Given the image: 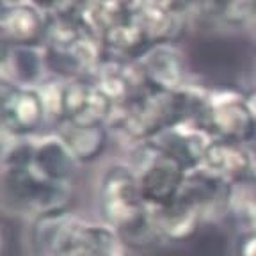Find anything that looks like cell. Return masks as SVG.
<instances>
[{
    "mask_svg": "<svg viewBox=\"0 0 256 256\" xmlns=\"http://www.w3.org/2000/svg\"><path fill=\"white\" fill-rule=\"evenodd\" d=\"M30 249L34 256H126V244L116 230L66 210L34 219Z\"/></svg>",
    "mask_w": 256,
    "mask_h": 256,
    "instance_id": "obj_1",
    "label": "cell"
},
{
    "mask_svg": "<svg viewBox=\"0 0 256 256\" xmlns=\"http://www.w3.org/2000/svg\"><path fill=\"white\" fill-rule=\"evenodd\" d=\"M98 210L102 222L128 242H148L155 235L152 208L144 201L137 174L130 164L107 166L98 180Z\"/></svg>",
    "mask_w": 256,
    "mask_h": 256,
    "instance_id": "obj_2",
    "label": "cell"
},
{
    "mask_svg": "<svg viewBox=\"0 0 256 256\" xmlns=\"http://www.w3.org/2000/svg\"><path fill=\"white\" fill-rule=\"evenodd\" d=\"M2 196L14 214L38 219L66 210L70 185L50 180L32 166L2 168Z\"/></svg>",
    "mask_w": 256,
    "mask_h": 256,
    "instance_id": "obj_3",
    "label": "cell"
},
{
    "mask_svg": "<svg viewBox=\"0 0 256 256\" xmlns=\"http://www.w3.org/2000/svg\"><path fill=\"white\" fill-rule=\"evenodd\" d=\"M144 201L150 208L169 204L180 194L190 169L160 142H139L132 153V162Z\"/></svg>",
    "mask_w": 256,
    "mask_h": 256,
    "instance_id": "obj_4",
    "label": "cell"
},
{
    "mask_svg": "<svg viewBox=\"0 0 256 256\" xmlns=\"http://www.w3.org/2000/svg\"><path fill=\"white\" fill-rule=\"evenodd\" d=\"M201 124L214 139L252 144L256 139V121L244 100L235 89L208 91Z\"/></svg>",
    "mask_w": 256,
    "mask_h": 256,
    "instance_id": "obj_5",
    "label": "cell"
},
{
    "mask_svg": "<svg viewBox=\"0 0 256 256\" xmlns=\"http://www.w3.org/2000/svg\"><path fill=\"white\" fill-rule=\"evenodd\" d=\"M0 110L4 134L11 137H30L43 126V123H46L38 88L2 82Z\"/></svg>",
    "mask_w": 256,
    "mask_h": 256,
    "instance_id": "obj_6",
    "label": "cell"
},
{
    "mask_svg": "<svg viewBox=\"0 0 256 256\" xmlns=\"http://www.w3.org/2000/svg\"><path fill=\"white\" fill-rule=\"evenodd\" d=\"M48 14L30 0H6L0 14L2 43L41 46L46 38Z\"/></svg>",
    "mask_w": 256,
    "mask_h": 256,
    "instance_id": "obj_7",
    "label": "cell"
},
{
    "mask_svg": "<svg viewBox=\"0 0 256 256\" xmlns=\"http://www.w3.org/2000/svg\"><path fill=\"white\" fill-rule=\"evenodd\" d=\"M116 105L91 76L64 80V121L108 124Z\"/></svg>",
    "mask_w": 256,
    "mask_h": 256,
    "instance_id": "obj_8",
    "label": "cell"
},
{
    "mask_svg": "<svg viewBox=\"0 0 256 256\" xmlns=\"http://www.w3.org/2000/svg\"><path fill=\"white\" fill-rule=\"evenodd\" d=\"M152 220L155 235L168 242H184L200 230L206 214L194 198L180 190L169 204L152 208Z\"/></svg>",
    "mask_w": 256,
    "mask_h": 256,
    "instance_id": "obj_9",
    "label": "cell"
},
{
    "mask_svg": "<svg viewBox=\"0 0 256 256\" xmlns=\"http://www.w3.org/2000/svg\"><path fill=\"white\" fill-rule=\"evenodd\" d=\"M148 86L162 91L187 88V66L182 52L171 43L152 44L137 57Z\"/></svg>",
    "mask_w": 256,
    "mask_h": 256,
    "instance_id": "obj_10",
    "label": "cell"
},
{
    "mask_svg": "<svg viewBox=\"0 0 256 256\" xmlns=\"http://www.w3.org/2000/svg\"><path fill=\"white\" fill-rule=\"evenodd\" d=\"M251 160V144L214 139L208 150L204 152L200 168L230 182V184L238 185L248 182Z\"/></svg>",
    "mask_w": 256,
    "mask_h": 256,
    "instance_id": "obj_11",
    "label": "cell"
},
{
    "mask_svg": "<svg viewBox=\"0 0 256 256\" xmlns=\"http://www.w3.org/2000/svg\"><path fill=\"white\" fill-rule=\"evenodd\" d=\"M46 66L44 46H2V82L36 88L43 82Z\"/></svg>",
    "mask_w": 256,
    "mask_h": 256,
    "instance_id": "obj_12",
    "label": "cell"
},
{
    "mask_svg": "<svg viewBox=\"0 0 256 256\" xmlns=\"http://www.w3.org/2000/svg\"><path fill=\"white\" fill-rule=\"evenodd\" d=\"M57 126V136L68 146L78 164H89L104 155L108 142L107 124L62 121Z\"/></svg>",
    "mask_w": 256,
    "mask_h": 256,
    "instance_id": "obj_13",
    "label": "cell"
},
{
    "mask_svg": "<svg viewBox=\"0 0 256 256\" xmlns=\"http://www.w3.org/2000/svg\"><path fill=\"white\" fill-rule=\"evenodd\" d=\"M76 164L78 162L75 160V156L57 134L34 140L30 166L50 180L70 185L75 174Z\"/></svg>",
    "mask_w": 256,
    "mask_h": 256,
    "instance_id": "obj_14",
    "label": "cell"
},
{
    "mask_svg": "<svg viewBox=\"0 0 256 256\" xmlns=\"http://www.w3.org/2000/svg\"><path fill=\"white\" fill-rule=\"evenodd\" d=\"M208 12L228 27H244L254 22L256 0H210Z\"/></svg>",
    "mask_w": 256,
    "mask_h": 256,
    "instance_id": "obj_15",
    "label": "cell"
},
{
    "mask_svg": "<svg viewBox=\"0 0 256 256\" xmlns=\"http://www.w3.org/2000/svg\"><path fill=\"white\" fill-rule=\"evenodd\" d=\"M36 88L43 102L46 121L60 124L64 121V82L62 80H43Z\"/></svg>",
    "mask_w": 256,
    "mask_h": 256,
    "instance_id": "obj_16",
    "label": "cell"
},
{
    "mask_svg": "<svg viewBox=\"0 0 256 256\" xmlns=\"http://www.w3.org/2000/svg\"><path fill=\"white\" fill-rule=\"evenodd\" d=\"M235 256H256V230H244L236 238Z\"/></svg>",
    "mask_w": 256,
    "mask_h": 256,
    "instance_id": "obj_17",
    "label": "cell"
},
{
    "mask_svg": "<svg viewBox=\"0 0 256 256\" xmlns=\"http://www.w3.org/2000/svg\"><path fill=\"white\" fill-rule=\"evenodd\" d=\"M244 100H246V105H248L249 112H251V116L254 118V121H256V88L251 89L249 92H246Z\"/></svg>",
    "mask_w": 256,
    "mask_h": 256,
    "instance_id": "obj_18",
    "label": "cell"
},
{
    "mask_svg": "<svg viewBox=\"0 0 256 256\" xmlns=\"http://www.w3.org/2000/svg\"><path fill=\"white\" fill-rule=\"evenodd\" d=\"M251 152H252V160H251V169H249L248 182L256 187V146H252V144H251Z\"/></svg>",
    "mask_w": 256,
    "mask_h": 256,
    "instance_id": "obj_19",
    "label": "cell"
},
{
    "mask_svg": "<svg viewBox=\"0 0 256 256\" xmlns=\"http://www.w3.org/2000/svg\"><path fill=\"white\" fill-rule=\"evenodd\" d=\"M252 146H256V139H254V142H252Z\"/></svg>",
    "mask_w": 256,
    "mask_h": 256,
    "instance_id": "obj_20",
    "label": "cell"
},
{
    "mask_svg": "<svg viewBox=\"0 0 256 256\" xmlns=\"http://www.w3.org/2000/svg\"><path fill=\"white\" fill-rule=\"evenodd\" d=\"M252 24H256V16H254V22H252Z\"/></svg>",
    "mask_w": 256,
    "mask_h": 256,
    "instance_id": "obj_21",
    "label": "cell"
},
{
    "mask_svg": "<svg viewBox=\"0 0 256 256\" xmlns=\"http://www.w3.org/2000/svg\"><path fill=\"white\" fill-rule=\"evenodd\" d=\"M254 230H256V222H254Z\"/></svg>",
    "mask_w": 256,
    "mask_h": 256,
    "instance_id": "obj_22",
    "label": "cell"
},
{
    "mask_svg": "<svg viewBox=\"0 0 256 256\" xmlns=\"http://www.w3.org/2000/svg\"><path fill=\"white\" fill-rule=\"evenodd\" d=\"M254 75H256V72H254Z\"/></svg>",
    "mask_w": 256,
    "mask_h": 256,
    "instance_id": "obj_23",
    "label": "cell"
}]
</instances>
